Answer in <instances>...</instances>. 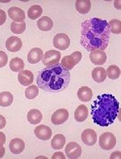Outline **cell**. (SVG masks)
<instances>
[{
  "label": "cell",
  "mask_w": 121,
  "mask_h": 159,
  "mask_svg": "<svg viewBox=\"0 0 121 159\" xmlns=\"http://www.w3.org/2000/svg\"><path fill=\"white\" fill-rule=\"evenodd\" d=\"M116 139L111 133H104L99 137V145L104 150H111L115 146Z\"/></svg>",
  "instance_id": "obj_4"
},
{
  "label": "cell",
  "mask_w": 121,
  "mask_h": 159,
  "mask_svg": "<svg viewBox=\"0 0 121 159\" xmlns=\"http://www.w3.org/2000/svg\"><path fill=\"white\" fill-rule=\"evenodd\" d=\"M71 56L74 58V60L76 61L77 64L79 62L81 61V59H82V52H79V51H75V52H74L71 54Z\"/></svg>",
  "instance_id": "obj_34"
},
{
  "label": "cell",
  "mask_w": 121,
  "mask_h": 159,
  "mask_svg": "<svg viewBox=\"0 0 121 159\" xmlns=\"http://www.w3.org/2000/svg\"><path fill=\"white\" fill-rule=\"evenodd\" d=\"M90 59L95 66H102L107 61V55L103 50H94L91 52Z\"/></svg>",
  "instance_id": "obj_11"
},
{
  "label": "cell",
  "mask_w": 121,
  "mask_h": 159,
  "mask_svg": "<svg viewBox=\"0 0 121 159\" xmlns=\"http://www.w3.org/2000/svg\"><path fill=\"white\" fill-rule=\"evenodd\" d=\"M8 16L14 22L20 23L25 20V13L24 11L17 7H12L8 9Z\"/></svg>",
  "instance_id": "obj_12"
},
{
  "label": "cell",
  "mask_w": 121,
  "mask_h": 159,
  "mask_svg": "<svg viewBox=\"0 0 121 159\" xmlns=\"http://www.w3.org/2000/svg\"><path fill=\"white\" fill-rule=\"evenodd\" d=\"M69 83L70 73L59 63L44 68L36 77L38 87L51 93H59L65 91Z\"/></svg>",
  "instance_id": "obj_2"
},
{
  "label": "cell",
  "mask_w": 121,
  "mask_h": 159,
  "mask_svg": "<svg viewBox=\"0 0 121 159\" xmlns=\"http://www.w3.org/2000/svg\"><path fill=\"white\" fill-rule=\"evenodd\" d=\"M22 45V40L17 36H11L6 41V48L10 52H18L21 49Z\"/></svg>",
  "instance_id": "obj_13"
},
{
  "label": "cell",
  "mask_w": 121,
  "mask_h": 159,
  "mask_svg": "<svg viewBox=\"0 0 121 159\" xmlns=\"http://www.w3.org/2000/svg\"><path fill=\"white\" fill-rule=\"evenodd\" d=\"M9 66L13 72H20L24 68V62L20 57H15L11 60Z\"/></svg>",
  "instance_id": "obj_25"
},
{
  "label": "cell",
  "mask_w": 121,
  "mask_h": 159,
  "mask_svg": "<svg viewBox=\"0 0 121 159\" xmlns=\"http://www.w3.org/2000/svg\"><path fill=\"white\" fill-rule=\"evenodd\" d=\"M13 95L9 91L0 93V106L3 107H9L13 103Z\"/></svg>",
  "instance_id": "obj_24"
},
{
  "label": "cell",
  "mask_w": 121,
  "mask_h": 159,
  "mask_svg": "<svg viewBox=\"0 0 121 159\" xmlns=\"http://www.w3.org/2000/svg\"><path fill=\"white\" fill-rule=\"evenodd\" d=\"M28 121L31 125H38L42 120V114L37 109H32L28 112Z\"/></svg>",
  "instance_id": "obj_22"
},
{
  "label": "cell",
  "mask_w": 121,
  "mask_h": 159,
  "mask_svg": "<svg viewBox=\"0 0 121 159\" xmlns=\"http://www.w3.org/2000/svg\"><path fill=\"white\" fill-rule=\"evenodd\" d=\"M119 112V101L111 94L98 95L91 105L93 122L100 127H107L114 123Z\"/></svg>",
  "instance_id": "obj_3"
},
{
  "label": "cell",
  "mask_w": 121,
  "mask_h": 159,
  "mask_svg": "<svg viewBox=\"0 0 121 159\" xmlns=\"http://www.w3.org/2000/svg\"><path fill=\"white\" fill-rule=\"evenodd\" d=\"M61 53L56 50L47 51L44 54H43L42 62L46 66H51L54 65L58 64L59 61L60 60Z\"/></svg>",
  "instance_id": "obj_5"
},
{
  "label": "cell",
  "mask_w": 121,
  "mask_h": 159,
  "mask_svg": "<svg viewBox=\"0 0 121 159\" xmlns=\"http://www.w3.org/2000/svg\"><path fill=\"white\" fill-rule=\"evenodd\" d=\"M7 20V15L6 12L3 10L0 9V26H2V24H5Z\"/></svg>",
  "instance_id": "obj_33"
},
{
  "label": "cell",
  "mask_w": 121,
  "mask_h": 159,
  "mask_svg": "<svg viewBox=\"0 0 121 159\" xmlns=\"http://www.w3.org/2000/svg\"><path fill=\"white\" fill-rule=\"evenodd\" d=\"M108 22L99 18L85 20L81 24V45L87 51L104 50L110 41Z\"/></svg>",
  "instance_id": "obj_1"
},
{
  "label": "cell",
  "mask_w": 121,
  "mask_h": 159,
  "mask_svg": "<svg viewBox=\"0 0 121 159\" xmlns=\"http://www.w3.org/2000/svg\"><path fill=\"white\" fill-rule=\"evenodd\" d=\"M53 45L60 50H65L70 45V39L65 33H58L53 38Z\"/></svg>",
  "instance_id": "obj_6"
},
{
  "label": "cell",
  "mask_w": 121,
  "mask_h": 159,
  "mask_svg": "<svg viewBox=\"0 0 121 159\" xmlns=\"http://www.w3.org/2000/svg\"><path fill=\"white\" fill-rule=\"evenodd\" d=\"M4 154H5V148L2 146V147L0 148V158H2Z\"/></svg>",
  "instance_id": "obj_38"
},
{
  "label": "cell",
  "mask_w": 121,
  "mask_h": 159,
  "mask_svg": "<svg viewBox=\"0 0 121 159\" xmlns=\"http://www.w3.org/2000/svg\"><path fill=\"white\" fill-rule=\"evenodd\" d=\"M33 74L30 70H21L18 75V80L23 86L28 87L33 82Z\"/></svg>",
  "instance_id": "obj_15"
},
{
  "label": "cell",
  "mask_w": 121,
  "mask_h": 159,
  "mask_svg": "<svg viewBox=\"0 0 121 159\" xmlns=\"http://www.w3.org/2000/svg\"><path fill=\"white\" fill-rule=\"evenodd\" d=\"M91 75L94 81H95L96 83H100L104 82L107 78V72L103 67H96L92 70Z\"/></svg>",
  "instance_id": "obj_20"
},
{
  "label": "cell",
  "mask_w": 121,
  "mask_h": 159,
  "mask_svg": "<svg viewBox=\"0 0 121 159\" xmlns=\"http://www.w3.org/2000/svg\"><path fill=\"white\" fill-rule=\"evenodd\" d=\"M5 142H6V135L2 132H0V148L3 146Z\"/></svg>",
  "instance_id": "obj_35"
},
{
  "label": "cell",
  "mask_w": 121,
  "mask_h": 159,
  "mask_svg": "<svg viewBox=\"0 0 121 159\" xmlns=\"http://www.w3.org/2000/svg\"><path fill=\"white\" fill-rule=\"evenodd\" d=\"M69 118V111L66 109L60 108L56 110L52 116L51 121L55 125H60L66 122Z\"/></svg>",
  "instance_id": "obj_8"
},
{
  "label": "cell",
  "mask_w": 121,
  "mask_h": 159,
  "mask_svg": "<svg viewBox=\"0 0 121 159\" xmlns=\"http://www.w3.org/2000/svg\"><path fill=\"white\" fill-rule=\"evenodd\" d=\"M43 52L40 48H33L28 54V61L30 64H36L43 57Z\"/></svg>",
  "instance_id": "obj_16"
},
{
  "label": "cell",
  "mask_w": 121,
  "mask_h": 159,
  "mask_svg": "<svg viewBox=\"0 0 121 159\" xmlns=\"http://www.w3.org/2000/svg\"><path fill=\"white\" fill-rule=\"evenodd\" d=\"M65 145V137L62 134H56L51 141V147L55 150L61 149Z\"/></svg>",
  "instance_id": "obj_23"
},
{
  "label": "cell",
  "mask_w": 121,
  "mask_h": 159,
  "mask_svg": "<svg viewBox=\"0 0 121 159\" xmlns=\"http://www.w3.org/2000/svg\"><path fill=\"white\" fill-rule=\"evenodd\" d=\"M6 119H5V117L3 116L0 115V129H3L5 126H6Z\"/></svg>",
  "instance_id": "obj_37"
},
{
  "label": "cell",
  "mask_w": 121,
  "mask_h": 159,
  "mask_svg": "<svg viewBox=\"0 0 121 159\" xmlns=\"http://www.w3.org/2000/svg\"><path fill=\"white\" fill-rule=\"evenodd\" d=\"M92 90L88 87H82L78 91V97L82 102H89L92 99Z\"/></svg>",
  "instance_id": "obj_19"
},
{
  "label": "cell",
  "mask_w": 121,
  "mask_h": 159,
  "mask_svg": "<svg viewBox=\"0 0 121 159\" xmlns=\"http://www.w3.org/2000/svg\"><path fill=\"white\" fill-rule=\"evenodd\" d=\"M110 25V29L111 32L114 34H119L121 32V22L120 20H116V19H113L108 23Z\"/></svg>",
  "instance_id": "obj_31"
},
{
  "label": "cell",
  "mask_w": 121,
  "mask_h": 159,
  "mask_svg": "<svg viewBox=\"0 0 121 159\" xmlns=\"http://www.w3.org/2000/svg\"><path fill=\"white\" fill-rule=\"evenodd\" d=\"M39 95V88L36 85L28 87L25 91V96L28 99H34Z\"/></svg>",
  "instance_id": "obj_30"
},
{
  "label": "cell",
  "mask_w": 121,
  "mask_h": 159,
  "mask_svg": "<svg viewBox=\"0 0 121 159\" xmlns=\"http://www.w3.org/2000/svg\"><path fill=\"white\" fill-rule=\"evenodd\" d=\"M34 133L38 139L41 141H48L52 137V130L46 125H39L34 129Z\"/></svg>",
  "instance_id": "obj_10"
},
{
  "label": "cell",
  "mask_w": 121,
  "mask_h": 159,
  "mask_svg": "<svg viewBox=\"0 0 121 159\" xmlns=\"http://www.w3.org/2000/svg\"><path fill=\"white\" fill-rule=\"evenodd\" d=\"M65 154L70 159L79 158L82 155V148L76 142H69L65 146Z\"/></svg>",
  "instance_id": "obj_7"
},
{
  "label": "cell",
  "mask_w": 121,
  "mask_h": 159,
  "mask_svg": "<svg viewBox=\"0 0 121 159\" xmlns=\"http://www.w3.org/2000/svg\"><path fill=\"white\" fill-rule=\"evenodd\" d=\"M60 64H61V66L65 69L69 70H72L76 66L77 62L76 61L74 60V58L71 55H69V56H65L62 58V60H61Z\"/></svg>",
  "instance_id": "obj_27"
},
{
  "label": "cell",
  "mask_w": 121,
  "mask_h": 159,
  "mask_svg": "<svg viewBox=\"0 0 121 159\" xmlns=\"http://www.w3.org/2000/svg\"><path fill=\"white\" fill-rule=\"evenodd\" d=\"M42 12L43 9L41 7L39 6V5H33L28 11V18L32 20H36L42 15Z\"/></svg>",
  "instance_id": "obj_26"
},
{
  "label": "cell",
  "mask_w": 121,
  "mask_h": 159,
  "mask_svg": "<svg viewBox=\"0 0 121 159\" xmlns=\"http://www.w3.org/2000/svg\"><path fill=\"white\" fill-rule=\"evenodd\" d=\"M56 158H61V159H65L64 153H61V152H56V153L52 155V159H56Z\"/></svg>",
  "instance_id": "obj_36"
},
{
  "label": "cell",
  "mask_w": 121,
  "mask_h": 159,
  "mask_svg": "<svg viewBox=\"0 0 121 159\" xmlns=\"http://www.w3.org/2000/svg\"><path fill=\"white\" fill-rule=\"evenodd\" d=\"M75 7L81 14H87L91 11V2L90 0H77L75 2Z\"/></svg>",
  "instance_id": "obj_21"
},
{
  "label": "cell",
  "mask_w": 121,
  "mask_h": 159,
  "mask_svg": "<svg viewBox=\"0 0 121 159\" xmlns=\"http://www.w3.org/2000/svg\"><path fill=\"white\" fill-rule=\"evenodd\" d=\"M25 148V143L23 140L20 138H14L11 140L9 144V149L10 151L14 154H20L24 151Z\"/></svg>",
  "instance_id": "obj_14"
},
{
  "label": "cell",
  "mask_w": 121,
  "mask_h": 159,
  "mask_svg": "<svg viewBox=\"0 0 121 159\" xmlns=\"http://www.w3.org/2000/svg\"><path fill=\"white\" fill-rule=\"evenodd\" d=\"M26 29V23L23 21L20 23L12 22L11 24V31L15 34H21Z\"/></svg>",
  "instance_id": "obj_29"
},
{
  "label": "cell",
  "mask_w": 121,
  "mask_h": 159,
  "mask_svg": "<svg viewBox=\"0 0 121 159\" xmlns=\"http://www.w3.org/2000/svg\"><path fill=\"white\" fill-rule=\"evenodd\" d=\"M88 114L89 111L87 106H85L83 104L79 105L74 111L75 120L78 121V122H83V121L87 120Z\"/></svg>",
  "instance_id": "obj_17"
},
{
  "label": "cell",
  "mask_w": 121,
  "mask_h": 159,
  "mask_svg": "<svg viewBox=\"0 0 121 159\" xmlns=\"http://www.w3.org/2000/svg\"><path fill=\"white\" fill-rule=\"evenodd\" d=\"M37 27L40 30L48 32V31H50L53 27V22L52 19L48 16H43L37 21Z\"/></svg>",
  "instance_id": "obj_18"
},
{
  "label": "cell",
  "mask_w": 121,
  "mask_h": 159,
  "mask_svg": "<svg viewBox=\"0 0 121 159\" xmlns=\"http://www.w3.org/2000/svg\"><path fill=\"white\" fill-rule=\"evenodd\" d=\"M81 138L85 145L92 146L97 142V133L93 129H87L82 133Z\"/></svg>",
  "instance_id": "obj_9"
},
{
  "label": "cell",
  "mask_w": 121,
  "mask_h": 159,
  "mask_svg": "<svg viewBox=\"0 0 121 159\" xmlns=\"http://www.w3.org/2000/svg\"><path fill=\"white\" fill-rule=\"evenodd\" d=\"M107 75L110 79H117L120 75V70L115 65H111L107 68Z\"/></svg>",
  "instance_id": "obj_28"
},
{
  "label": "cell",
  "mask_w": 121,
  "mask_h": 159,
  "mask_svg": "<svg viewBox=\"0 0 121 159\" xmlns=\"http://www.w3.org/2000/svg\"><path fill=\"white\" fill-rule=\"evenodd\" d=\"M8 61V56L3 51H0V68L4 67Z\"/></svg>",
  "instance_id": "obj_32"
}]
</instances>
